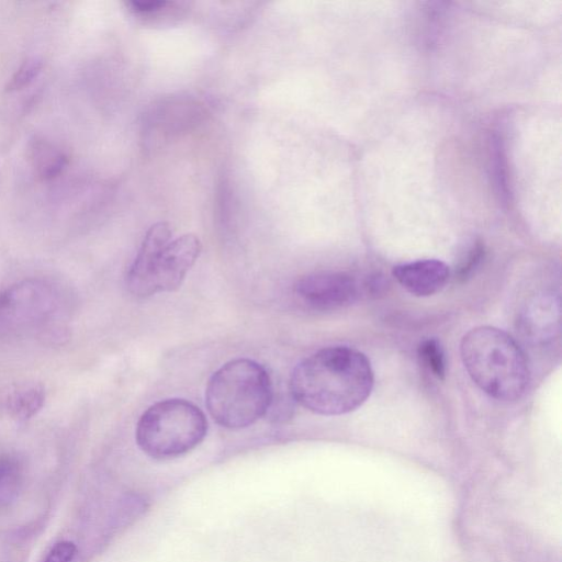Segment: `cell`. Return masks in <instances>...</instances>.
<instances>
[{
	"label": "cell",
	"instance_id": "2e32d148",
	"mask_svg": "<svg viewBox=\"0 0 562 562\" xmlns=\"http://www.w3.org/2000/svg\"><path fill=\"white\" fill-rule=\"evenodd\" d=\"M77 549L74 542H57L46 555L44 562H71Z\"/></svg>",
	"mask_w": 562,
	"mask_h": 562
},
{
	"label": "cell",
	"instance_id": "9a60e30c",
	"mask_svg": "<svg viewBox=\"0 0 562 562\" xmlns=\"http://www.w3.org/2000/svg\"><path fill=\"white\" fill-rule=\"evenodd\" d=\"M42 63L36 59H29L24 61L16 70L11 81L8 85V90L21 89L31 82L41 71Z\"/></svg>",
	"mask_w": 562,
	"mask_h": 562
},
{
	"label": "cell",
	"instance_id": "7a4b0ae2",
	"mask_svg": "<svg viewBox=\"0 0 562 562\" xmlns=\"http://www.w3.org/2000/svg\"><path fill=\"white\" fill-rule=\"evenodd\" d=\"M69 293L47 279L19 281L0 293V335L60 342L68 336Z\"/></svg>",
	"mask_w": 562,
	"mask_h": 562
},
{
	"label": "cell",
	"instance_id": "5bb4252c",
	"mask_svg": "<svg viewBox=\"0 0 562 562\" xmlns=\"http://www.w3.org/2000/svg\"><path fill=\"white\" fill-rule=\"evenodd\" d=\"M484 257V245L476 241L472 245L467 254L461 258L456 267L454 277L459 281H465L480 265Z\"/></svg>",
	"mask_w": 562,
	"mask_h": 562
},
{
	"label": "cell",
	"instance_id": "277c9868",
	"mask_svg": "<svg viewBox=\"0 0 562 562\" xmlns=\"http://www.w3.org/2000/svg\"><path fill=\"white\" fill-rule=\"evenodd\" d=\"M273 401L272 382L258 362L238 358L213 373L205 389V405L222 427L240 429L261 418Z\"/></svg>",
	"mask_w": 562,
	"mask_h": 562
},
{
	"label": "cell",
	"instance_id": "e0dca14e",
	"mask_svg": "<svg viewBox=\"0 0 562 562\" xmlns=\"http://www.w3.org/2000/svg\"><path fill=\"white\" fill-rule=\"evenodd\" d=\"M169 2L165 0H148V1H132L130 2L131 9L140 15H150L153 13L164 10Z\"/></svg>",
	"mask_w": 562,
	"mask_h": 562
},
{
	"label": "cell",
	"instance_id": "30bf717a",
	"mask_svg": "<svg viewBox=\"0 0 562 562\" xmlns=\"http://www.w3.org/2000/svg\"><path fill=\"white\" fill-rule=\"evenodd\" d=\"M559 316V310H554V301L552 297H542L532 302L527 310L524 326L525 331L532 337L546 339L549 334H553L554 323Z\"/></svg>",
	"mask_w": 562,
	"mask_h": 562
},
{
	"label": "cell",
	"instance_id": "52a82bcc",
	"mask_svg": "<svg viewBox=\"0 0 562 562\" xmlns=\"http://www.w3.org/2000/svg\"><path fill=\"white\" fill-rule=\"evenodd\" d=\"M294 293L310 308L336 311L357 301L359 285L345 272H316L300 278L294 284Z\"/></svg>",
	"mask_w": 562,
	"mask_h": 562
},
{
	"label": "cell",
	"instance_id": "3957f363",
	"mask_svg": "<svg viewBox=\"0 0 562 562\" xmlns=\"http://www.w3.org/2000/svg\"><path fill=\"white\" fill-rule=\"evenodd\" d=\"M460 350L469 375L490 396L514 401L525 393L527 359L507 333L492 326L472 328L462 338Z\"/></svg>",
	"mask_w": 562,
	"mask_h": 562
},
{
	"label": "cell",
	"instance_id": "7c38bea8",
	"mask_svg": "<svg viewBox=\"0 0 562 562\" xmlns=\"http://www.w3.org/2000/svg\"><path fill=\"white\" fill-rule=\"evenodd\" d=\"M21 470L19 462L5 457L0 459V505L10 503L20 485Z\"/></svg>",
	"mask_w": 562,
	"mask_h": 562
},
{
	"label": "cell",
	"instance_id": "8992f818",
	"mask_svg": "<svg viewBox=\"0 0 562 562\" xmlns=\"http://www.w3.org/2000/svg\"><path fill=\"white\" fill-rule=\"evenodd\" d=\"M207 432L204 413L183 398H167L149 406L139 417L135 438L147 456L173 459L199 446Z\"/></svg>",
	"mask_w": 562,
	"mask_h": 562
},
{
	"label": "cell",
	"instance_id": "8fae6325",
	"mask_svg": "<svg viewBox=\"0 0 562 562\" xmlns=\"http://www.w3.org/2000/svg\"><path fill=\"white\" fill-rule=\"evenodd\" d=\"M32 151L34 165L43 178L54 177L67 162L66 156L46 142H35Z\"/></svg>",
	"mask_w": 562,
	"mask_h": 562
},
{
	"label": "cell",
	"instance_id": "5b68a950",
	"mask_svg": "<svg viewBox=\"0 0 562 562\" xmlns=\"http://www.w3.org/2000/svg\"><path fill=\"white\" fill-rule=\"evenodd\" d=\"M201 249L202 245L193 234L172 239L169 223L151 225L127 272L128 290L138 297L177 290L199 258Z\"/></svg>",
	"mask_w": 562,
	"mask_h": 562
},
{
	"label": "cell",
	"instance_id": "9c48e42d",
	"mask_svg": "<svg viewBox=\"0 0 562 562\" xmlns=\"http://www.w3.org/2000/svg\"><path fill=\"white\" fill-rule=\"evenodd\" d=\"M45 396L41 384L13 386L0 393V411L18 422H26L42 409Z\"/></svg>",
	"mask_w": 562,
	"mask_h": 562
},
{
	"label": "cell",
	"instance_id": "6da1fadb",
	"mask_svg": "<svg viewBox=\"0 0 562 562\" xmlns=\"http://www.w3.org/2000/svg\"><path fill=\"white\" fill-rule=\"evenodd\" d=\"M373 387L368 358L346 346L318 350L294 368L290 391L306 409L326 416L342 415L361 406Z\"/></svg>",
	"mask_w": 562,
	"mask_h": 562
},
{
	"label": "cell",
	"instance_id": "4fadbf2b",
	"mask_svg": "<svg viewBox=\"0 0 562 562\" xmlns=\"http://www.w3.org/2000/svg\"><path fill=\"white\" fill-rule=\"evenodd\" d=\"M418 357L424 366L438 379L446 375V359L440 342L435 339H426L418 347Z\"/></svg>",
	"mask_w": 562,
	"mask_h": 562
},
{
	"label": "cell",
	"instance_id": "ba28073f",
	"mask_svg": "<svg viewBox=\"0 0 562 562\" xmlns=\"http://www.w3.org/2000/svg\"><path fill=\"white\" fill-rule=\"evenodd\" d=\"M448 266L437 259L416 260L394 267L393 276L411 294L429 296L439 292L449 279Z\"/></svg>",
	"mask_w": 562,
	"mask_h": 562
}]
</instances>
